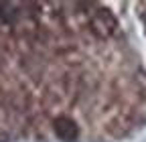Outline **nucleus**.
Masks as SVG:
<instances>
[{
	"label": "nucleus",
	"mask_w": 146,
	"mask_h": 142,
	"mask_svg": "<svg viewBox=\"0 0 146 142\" xmlns=\"http://www.w3.org/2000/svg\"><path fill=\"white\" fill-rule=\"evenodd\" d=\"M89 29L91 33L96 35V37L100 39H106L110 37L116 29H118V23L116 19L112 16V12H108V10H98L89 16Z\"/></svg>",
	"instance_id": "1"
},
{
	"label": "nucleus",
	"mask_w": 146,
	"mask_h": 142,
	"mask_svg": "<svg viewBox=\"0 0 146 142\" xmlns=\"http://www.w3.org/2000/svg\"><path fill=\"white\" fill-rule=\"evenodd\" d=\"M55 134L63 142H75L77 140V124L67 116H61L55 120Z\"/></svg>",
	"instance_id": "2"
}]
</instances>
